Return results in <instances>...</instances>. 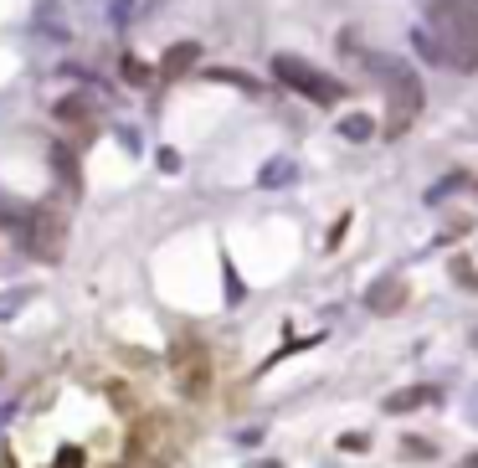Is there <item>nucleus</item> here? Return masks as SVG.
Wrapping results in <instances>:
<instances>
[{
  "instance_id": "nucleus-1",
  "label": "nucleus",
  "mask_w": 478,
  "mask_h": 468,
  "mask_svg": "<svg viewBox=\"0 0 478 468\" xmlns=\"http://www.w3.org/2000/svg\"><path fill=\"white\" fill-rule=\"evenodd\" d=\"M427 32L437 36V52H443L447 67H463V72L478 67V5L473 0H432Z\"/></svg>"
},
{
  "instance_id": "nucleus-2",
  "label": "nucleus",
  "mask_w": 478,
  "mask_h": 468,
  "mask_svg": "<svg viewBox=\"0 0 478 468\" xmlns=\"http://www.w3.org/2000/svg\"><path fill=\"white\" fill-rule=\"evenodd\" d=\"M366 62L386 78V103H391V109H386V124H391V134H406L412 119L422 113V82H416L401 62H391V57H366Z\"/></svg>"
},
{
  "instance_id": "nucleus-3",
  "label": "nucleus",
  "mask_w": 478,
  "mask_h": 468,
  "mask_svg": "<svg viewBox=\"0 0 478 468\" xmlns=\"http://www.w3.org/2000/svg\"><path fill=\"white\" fill-rule=\"evenodd\" d=\"M272 78L283 82V88H293V93H303L309 103H319V109L339 103V93H345V82H335L330 72H319L314 62H303L293 52H278V57H272Z\"/></svg>"
},
{
  "instance_id": "nucleus-4",
  "label": "nucleus",
  "mask_w": 478,
  "mask_h": 468,
  "mask_svg": "<svg viewBox=\"0 0 478 468\" xmlns=\"http://www.w3.org/2000/svg\"><path fill=\"white\" fill-rule=\"evenodd\" d=\"M21 253H32L36 263H57L67 247V222L57 216V211L47 206H32V216H26V226H21Z\"/></svg>"
},
{
  "instance_id": "nucleus-5",
  "label": "nucleus",
  "mask_w": 478,
  "mask_h": 468,
  "mask_svg": "<svg viewBox=\"0 0 478 468\" xmlns=\"http://www.w3.org/2000/svg\"><path fill=\"white\" fill-rule=\"evenodd\" d=\"M401 304H406V283H401V278H381V283H370L366 309H376V314H397Z\"/></svg>"
},
{
  "instance_id": "nucleus-6",
  "label": "nucleus",
  "mask_w": 478,
  "mask_h": 468,
  "mask_svg": "<svg viewBox=\"0 0 478 468\" xmlns=\"http://www.w3.org/2000/svg\"><path fill=\"white\" fill-rule=\"evenodd\" d=\"M180 387H186V396H206V350L180 356Z\"/></svg>"
},
{
  "instance_id": "nucleus-7",
  "label": "nucleus",
  "mask_w": 478,
  "mask_h": 468,
  "mask_svg": "<svg viewBox=\"0 0 478 468\" xmlns=\"http://www.w3.org/2000/svg\"><path fill=\"white\" fill-rule=\"evenodd\" d=\"M437 402V391L432 387H406V391H391V396H386V412H416V406H432Z\"/></svg>"
},
{
  "instance_id": "nucleus-8",
  "label": "nucleus",
  "mask_w": 478,
  "mask_h": 468,
  "mask_svg": "<svg viewBox=\"0 0 478 468\" xmlns=\"http://www.w3.org/2000/svg\"><path fill=\"white\" fill-rule=\"evenodd\" d=\"M191 62H196V42H180V47H170V52H165L159 72H165V78H180V72H186Z\"/></svg>"
},
{
  "instance_id": "nucleus-9",
  "label": "nucleus",
  "mask_w": 478,
  "mask_h": 468,
  "mask_svg": "<svg viewBox=\"0 0 478 468\" xmlns=\"http://www.w3.org/2000/svg\"><path fill=\"white\" fill-rule=\"evenodd\" d=\"M370 124H376V119H366V113H350L339 129H345V139H370Z\"/></svg>"
},
{
  "instance_id": "nucleus-10",
  "label": "nucleus",
  "mask_w": 478,
  "mask_h": 468,
  "mask_svg": "<svg viewBox=\"0 0 478 468\" xmlns=\"http://www.w3.org/2000/svg\"><path fill=\"white\" fill-rule=\"evenodd\" d=\"M288 176H293V160H272L268 170H263V186H283Z\"/></svg>"
},
{
  "instance_id": "nucleus-11",
  "label": "nucleus",
  "mask_w": 478,
  "mask_h": 468,
  "mask_svg": "<svg viewBox=\"0 0 478 468\" xmlns=\"http://www.w3.org/2000/svg\"><path fill=\"white\" fill-rule=\"evenodd\" d=\"M453 278H458V283H463V289H468V293H478V273H473V263H453Z\"/></svg>"
},
{
  "instance_id": "nucleus-12",
  "label": "nucleus",
  "mask_w": 478,
  "mask_h": 468,
  "mask_svg": "<svg viewBox=\"0 0 478 468\" xmlns=\"http://www.w3.org/2000/svg\"><path fill=\"white\" fill-rule=\"evenodd\" d=\"M26 299H32V293L26 289H16V293H5V299H0V320H11V314H16L21 304H26Z\"/></svg>"
},
{
  "instance_id": "nucleus-13",
  "label": "nucleus",
  "mask_w": 478,
  "mask_h": 468,
  "mask_svg": "<svg viewBox=\"0 0 478 468\" xmlns=\"http://www.w3.org/2000/svg\"><path fill=\"white\" fill-rule=\"evenodd\" d=\"M124 78H129V82H139V88H144V82H149V67L129 57V62H124Z\"/></svg>"
},
{
  "instance_id": "nucleus-14",
  "label": "nucleus",
  "mask_w": 478,
  "mask_h": 468,
  "mask_svg": "<svg viewBox=\"0 0 478 468\" xmlns=\"http://www.w3.org/2000/svg\"><path fill=\"white\" fill-rule=\"evenodd\" d=\"M406 453H412V458H432V443H422V437H406Z\"/></svg>"
},
{
  "instance_id": "nucleus-15",
  "label": "nucleus",
  "mask_w": 478,
  "mask_h": 468,
  "mask_svg": "<svg viewBox=\"0 0 478 468\" xmlns=\"http://www.w3.org/2000/svg\"><path fill=\"white\" fill-rule=\"evenodd\" d=\"M339 448H350V453H360V448H366V433H345V437H339Z\"/></svg>"
},
{
  "instance_id": "nucleus-16",
  "label": "nucleus",
  "mask_w": 478,
  "mask_h": 468,
  "mask_svg": "<svg viewBox=\"0 0 478 468\" xmlns=\"http://www.w3.org/2000/svg\"><path fill=\"white\" fill-rule=\"evenodd\" d=\"M0 376H5V360H0Z\"/></svg>"
}]
</instances>
